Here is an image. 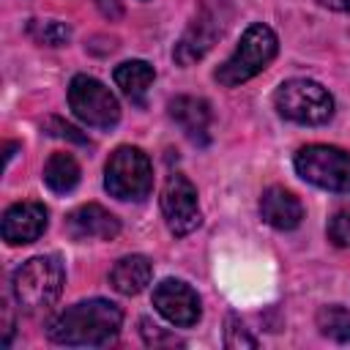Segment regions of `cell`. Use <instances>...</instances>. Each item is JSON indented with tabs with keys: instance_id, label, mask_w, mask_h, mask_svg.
Listing matches in <instances>:
<instances>
[{
	"instance_id": "cell-23",
	"label": "cell",
	"mask_w": 350,
	"mask_h": 350,
	"mask_svg": "<svg viewBox=\"0 0 350 350\" xmlns=\"http://www.w3.org/2000/svg\"><path fill=\"white\" fill-rule=\"evenodd\" d=\"M46 129H57V131H52L55 137H66V139H74V142H79V145H88V137L77 134L74 126H68V123H63V120H57V118H49V120H46Z\"/></svg>"
},
{
	"instance_id": "cell-20",
	"label": "cell",
	"mask_w": 350,
	"mask_h": 350,
	"mask_svg": "<svg viewBox=\"0 0 350 350\" xmlns=\"http://www.w3.org/2000/svg\"><path fill=\"white\" fill-rule=\"evenodd\" d=\"M224 345H227L230 350H241V347H257V339H254V336H249V331H246L235 317H227Z\"/></svg>"
},
{
	"instance_id": "cell-18",
	"label": "cell",
	"mask_w": 350,
	"mask_h": 350,
	"mask_svg": "<svg viewBox=\"0 0 350 350\" xmlns=\"http://www.w3.org/2000/svg\"><path fill=\"white\" fill-rule=\"evenodd\" d=\"M314 320L323 336L334 342H350V312L345 306H323Z\"/></svg>"
},
{
	"instance_id": "cell-15",
	"label": "cell",
	"mask_w": 350,
	"mask_h": 350,
	"mask_svg": "<svg viewBox=\"0 0 350 350\" xmlns=\"http://www.w3.org/2000/svg\"><path fill=\"white\" fill-rule=\"evenodd\" d=\"M150 276H153L150 260L142 254H129V257H120L115 262V268L109 271V284L120 295H137L139 290H145Z\"/></svg>"
},
{
	"instance_id": "cell-7",
	"label": "cell",
	"mask_w": 350,
	"mask_h": 350,
	"mask_svg": "<svg viewBox=\"0 0 350 350\" xmlns=\"http://www.w3.org/2000/svg\"><path fill=\"white\" fill-rule=\"evenodd\" d=\"M68 107L74 109V115L96 129H112L120 120V107L118 98L112 96V90L88 77V74H77L68 85Z\"/></svg>"
},
{
	"instance_id": "cell-5",
	"label": "cell",
	"mask_w": 350,
	"mask_h": 350,
	"mask_svg": "<svg viewBox=\"0 0 350 350\" xmlns=\"http://www.w3.org/2000/svg\"><path fill=\"white\" fill-rule=\"evenodd\" d=\"M104 189L118 200H145L153 189L150 159L131 145H120L104 167Z\"/></svg>"
},
{
	"instance_id": "cell-2",
	"label": "cell",
	"mask_w": 350,
	"mask_h": 350,
	"mask_svg": "<svg viewBox=\"0 0 350 350\" xmlns=\"http://www.w3.org/2000/svg\"><path fill=\"white\" fill-rule=\"evenodd\" d=\"M276 49H279L276 33L268 25H262V22L249 25L243 30L235 52L216 68V82L224 88H235V85L257 77L276 57Z\"/></svg>"
},
{
	"instance_id": "cell-14",
	"label": "cell",
	"mask_w": 350,
	"mask_h": 350,
	"mask_svg": "<svg viewBox=\"0 0 350 350\" xmlns=\"http://www.w3.org/2000/svg\"><path fill=\"white\" fill-rule=\"evenodd\" d=\"M170 118L183 129V134L197 142L205 145L208 142V129H211V104L205 98L197 96H175L170 104Z\"/></svg>"
},
{
	"instance_id": "cell-13",
	"label": "cell",
	"mask_w": 350,
	"mask_h": 350,
	"mask_svg": "<svg viewBox=\"0 0 350 350\" xmlns=\"http://www.w3.org/2000/svg\"><path fill=\"white\" fill-rule=\"evenodd\" d=\"M260 216L276 230H295L304 219V205L284 186H268L260 197Z\"/></svg>"
},
{
	"instance_id": "cell-8",
	"label": "cell",
	"mask_w": 350,
	"mask_h": 350,
	"mask_svg": "<svg viewBox=\"0 0 350 350\" xmlns=\"http://www.w3.org/2000/svg\"><path fill=\"white\" fill-rule=\"evenodd\" d=\"M161 213H164L170 232H175V235H189L200 227L202 213H200V202H197V189L186 175L172 172L167 178V183L161 189Z\"/></svg>"
},
{
	"instance_id": "cell-19",
	"label": "cell",
	"mask_w": 350,
	"mask_h": 350,
	"mask_svg": "<svg viewBox=\"0 0 350 350\" xmlns=\"http://www.w3.org/2000/svg\"><path fill=\"white\" fill-rule=\"evenodd\" d=\"M27 36L38 44H46V46H60L71 38V30L68 25L57 22V19H30L27 22Z\"/></svg>"
},
{
	"instance_id": "cell-11",
	"label": "cell",
	"mask_w": 350,
	"mask_h": 350,
	"mask_svg": "<svg viewBox=\"0 0 350 350\" xmlns=\"http://www.w3.org/2000/svg\"><path fill=\"white\" fill-rule=\"evenodd\" d=\"M66 232L71 241H112L120 232V221L107 208L88 202L66 216Z\"/></svg>"
},
{
	"instance_id": "cell-22",
	"label": "cell",
	"mask_w": 350,
	"mask_h": 350,
	"mask_svg": "<svg viewBox=\"0 0 350 350\" xmlns=\"http://www.w3.org/2000/svg\"><path fill=\"white\" fill-rule=\"evenodd\" d=\"M139 325H142V339H145L148 345H153V347H156V345H180L175 336L164 334L159 325H150V320H142Z\"/></svg>"
},
{
	"instance_id": "cell-25",
	"label": "cell",
	"mask_w": 350,
	"mask_h": 350,
	"mask_svg": "<svg viewBox=\"0 0 350 350\" xmlns=\"http://www.w3.org/2000/svg\"><path fill=\"white\" fill-rule=\"evenodd\" d=\"M14 150H16V142H8V145H5V161H11Z\"/></svg>"
},
{
	"instance_id": "cell-10",
	"label": "cell",
	"mask_w": 350,
	"mask_h": 350,
	"mask_svg": "<svg viewBox=\"0 0 350 350\" xmlns=\"http://www.w3.org/2000/svg\"><path fill=\"white\" fill-rule=\"evenodd\" d=\"M219 33H221V25L216 22L213 11H211L208 5H202L200 14L191 19V25L183 30L180 41H178L175 49H172L175 63H178V66H191V63L202 60V57L208 55V49L216 44Z\"/></svg>"
},
{
	"instance_id": "cell-9",
	"label": "cell",
	"mask_w": 350,
	"mask_h": 350,
	"mask_svg": "<svg viewBox=\"0 0 350 350\" xmlns=\"http://www.w3.org/2000/svg\"><path fill=\"white\" fill-rule=\"evenodd\" d=\"M153 306H156V312L167 323L178 325V328H191L200 320V298L180 279H164V282H159L153 287Z\"/></svg>"
},
{
	"instance_id": "cell-1",
	"label": "cell",
	"mask_w": 350,
	"mask_h": 350,
	"mask_svg": "<svg viewBox=\"0 0 350 350\" xmlns=\"http://www.w3.org/2000/svg\"><path fill=\"white\" fill-rule=\"evenodd\" d=\"M120 323H123V312L112 301L90 298L60 312L49 323L46 334L52 342L68 347H107L118 339Z\"/></svg>"
},
{
	"instance_id": "cell-3",
	"label": "cell",
	"mask_w": 350,
	"mask_h": 350,
	"mask_svg": "<svg viewBox=\"0 0 350 350\" xmlns=\"http://www.w3.org/2000/svg\"><path fill=\"white\" fill-rule=\"evenodd\" d=\"M63 282H66V273L60 260L55 254H41V257H30L14 271L11 287H14L16 304L27 312H36V309L52 306L60 298Z\"/></svg>"
},
{
	"instance_id": "cell-21",
	"label": "cell",
	"mask_w": 350,
	"mask_h": 350,
	"mask_svg": "<svg viewBox=\"0 0 350 350\" xmlns=\"http://www.w3.org/2000/svg\"><path fill=\"white\" fill-rule=\"evenodd\" d=\"M328 238L336 246H350V211H339L328 221Z\"/></svg>"
},
{
	"instance_id": "cell-12",
	"label": "cell",
	"mask_w": 350,
	"mask_h": 350,
	"mask_svg": "<svg viewBox=\"0 0 350 350\" xmlns=\"http://www.w3.org/2000/svg\"><path fill=\"white\" fill-rule=\"evenodd\" d=\"M46 230V208L41 202H16L3 213V241L11 246L33 243Z\"/></svg>"
},
{
	"instance_id": "cell-16",
	"label": "cell",
	"mask_w": 350,
	"mask_h": 350,
	"mask_svg": "<svg viewBox=\"0 0 350 350\" xmlns=\"http://www.w3.org/2000/svg\"><path fill=\"white\" fill-rule=\"evenodd\" d=\"M153 79H156V71L145 60H126L115 68V85L123 90V96L131 104H139V107L145 104V96H148Z\"/></svg>"
},
{
	"instance_id": "cell-4",
	"label": "cell",
	"mask_w": 350,
	"mask_h": 350,
	"mask_svg": "<svg viewBox=\"0 0 350 350\" xmlns=\"http://www.w3.org/2000/svg\"><path fill=\"white\" fill-rule=\"evenodd\" d=\"M273 107L282 118L301 123V126H320L328 123L334 115L331 93L312 79H287L273 93Z\"/></svg>"
},
{
	"instance_id": "cell-17",
	"label": "cell",
	"mask_w": 350,
	"mask_h": 350,
	"mask_svg": "<svg viewBox=\"0 0 350 350\" xmlns=\"http://www.w3.org/2000/svg\"><path fill=\"white\" fill-rule=\"evenodd\" d=\"M44 183L57 191V194H68L77 183H79V164L71 153H52L44 164Z\"/></svg>"
},
{
	"instance_id": "cell-6",
	"label": "cell",
	"mask_w": 350,
	"mask_h": 350,
	"mask_svg": "<svg viewBox=\"0 0 350 350\" xmlns=\"http://www.w3.org/2000/svg\"><path fill=\"white\" fill-rule=\"evenodd\" d=\"M295 172L328 191L350 194V153L334 145H306L295 153Z\"/></svg>"
},
{
	"instance_id": "cell-24",
	"label": "cell",
	"mask_w": 350,
	"mask_h": 350,
	"mask_svg": "<svg viewBox=\"0 0 350 350\" xmlns=\"http://www.w3.org/2000/svg\"><path fill=\"white\" fill-rule=\"evenodd\" d=\"M317 3L331 11H350V0H317Z\"/></svg>"
}]
</instances>
